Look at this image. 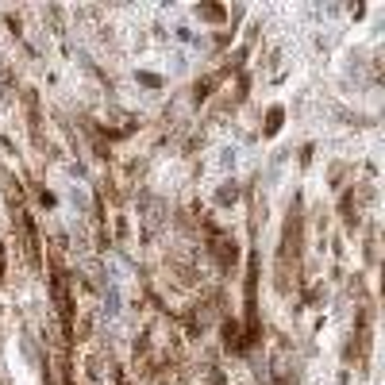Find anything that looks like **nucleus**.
<instances>
[{
  "label": "nucleus",
  "instance_id": "obj_1",
  "mask_svg": "<svg viewBox=\"0 0 385 385\" xmlns=\"http://www.w3.org/2000/svg\"><path fill=\"white\" fill-rule=\"evenodd\" d=\"M305 243H308V216H305V196L293 193L281 223V243H278V262H274V289L281 297H297L305 281Z\"/></svg>",
  "mask_w": 385,
  "mask_h": 385
},
{
  "label": "nucleus",
  "instance_id": "obj_2",
  "mask_svg": "<svg viewBox=\"0 0 385 385\" xmlns=\"http://www.w3.org/2000/svg\"><path fill=\"white\" fill-rule=\"evenodd\" d=\"M378 201V189H374L370 181H351L347 189L339 193V201H335V212H339L343 228L351 231H362L366 228V216H370V204Z\"/></svg>",
  "mask_w": 385,
  "mask_h": 385
},
{
  "label": "nucleus",
  "instance_id": "obj_3",
  "mask_svg": "<svg viewBox=\"0 0 385 385\" xmlns=\"http://www.w3.org/2000/svg\"><path fill=\"white\" fill-rule=\"evenodd\" d=\"M81 366H85L89 385H120L127 378V374L120 370V362H116V354H112L108 343H93L85 351V359H81Z\"/></svg>",
  "mask_w": 385,
  "mask_h": 385
},
{
  "label": "nucleus",
  "instance_id": "obj_4",
  "mask_svg": "<svg viewBox=\"0 0 385 385\" xmlns=\"http://www.w3.org/2000/svg\"><path fill=\"white\" fill-rule=\"evenodd\" d=\"M216 327H220V347H223L228 354H236V359H247V354L255 351V347H250V339H247V327H243L239 316H228V312H223Z\"/></svg>",
  "mask_w": 385,
  "mask_h": 385
},
{
  "label": "nucleus",
  "instance_id": "obj_5",
  "mask_svg": "<svg viewBox=\"0 0 385 385\" xmlns=\"http://www.w3.org/2000/svg\"><path fill=\"white\" fill-rule=\"evenodd\" d=\"M223 81H228V78L220 73V65H216V70H209V73H201V78L193 81V89H189V100H193L196 108H201V105H209V100L216 97V93H220Z\"/></svg>",
  "mask_w": 385,
  "mask_h": 385
},
{
  "label": "nucleus",
  "instance_id": "obj_6",
  "mask_svg": "<svg viewBox=\"0 0 385 385\" xmlns=\"http://www.w3.org/2000/svg\"><path fill=\"white\" fill-rule=\"evenodd\" d=\"M243 196H247V204H250V239H258L262 236V223H266V196H258V189L255 185H247L243 189Z\"/></svg>",
  "mask_w": 385,
  "mask_h": 385
},
{
  "label": "nucleus",
  "instance_id": "obj_7",
  "mask_svg": "<svg viewBox=\"0 0 385 385\" xmlns=\"http://www.w3.org/2000/svg\"><path fill=\"white\" fill-rule=\"evenodd\" d=\"M239 201H243V185L236 181V177H223V181H220V189H216V196H212V204H216V209H223V212H228V209H236Z\"/></svg>",
  "mask_w": 385,
  "mask_h": 385
},
{
  "label": "nucleus",
  "instance_id": "obj_8",
  "mask_svg": "<svg viewBox=\"0 0 385 385\" xmlns=\"http://www.w3.org/2000/svg\"><path fill=\"white\" fill-rule=\"evenodd\" d=\"M381 236H378V223L374 220H366V243H362V255H366V266L370 270H378V258H381Z\"/></svg>",
  "mask_w": 385,
  "mask_h": 385
},
{
  "label": "nucleus",
  "instance_id": "obj_9",
  "mask_svg": "<svg viewBox=\"0 0 385 385\" xmlns=\"http://www.w3.org/2000/svg\"><path fill=\"white\" fill-rule=\"evenodd\" d=\"M193 16H196L201 23H216V27H223V23L231 20V12H228L223 4H196V8H193Z\"/></svg>",
  "mask_w": 385,
  "mask_h": 385
},
{
  "label": "nucleus",
  "instance_id": "obj_10",
  "mask_svg": "<svg viewBox=\"0 0 385 385\" xmlns=\"http://www.w3.org/2000/svg\"><path fill=\"white\" fill-rule=\"evenodd\" d=\"M281 127H285V108H281V105H270V108H266V120H262V139H278Z\"/></svg>",
  "mask_w": 385,
  "mask_h": 385
},
{
  "label": "nucleus",
  "instance_id": "obj_11",
  "mask_svg": "<svg viewBox=\"0 0 385 385\" xmlns=\"http://www.w3.org/2000/svg\"><path fill=\"white\" fill-rule=\"evenodd\" d=\"M351 166H347V162H332V166H327V185H332V189L335 193H343L347 189V185H351Z\"/></svg>",
  "mask_w": 385,
  "mask_h": 385
},
{
  "label": "nucleus",
  "instance_id": "obj_12",
  "mask_svg": "<svg viewBox=\"0 0 385 385\" xmlns=\"http://www.w3.org/2000/svg\"><path fill=\"white\" fill-rule=\"evenodd\" d=\"M23 189H27V193L35 196V204H39V209H54V204H58V196H54L51 189H46L43 181H27Z\"/></svg>",
  "mask_w": 385,
  "mask_h": 385
},
{
  "label": "nucleus",
  "instance_id": "obj_13",
  "mask_svg": "<svg viewBox=\"0 0 385 385\" xmlns=\"http://www.w3.org/2000/svg\"><path fill=\"white\" fill-rule=\"evenodd\" d=\"M135 81H139V85H147V89H162V85H166V81L158 78V73H150V70H139Z\"/></svg>",
  "mask_w": 385,
  "mask_h": 385
},
{
  "label": "nucleus",
  "instance_id": "obj_14",
  "mask_svg": "<svg viewBox=\"0 0 385 385\" xmlns=\"http://www.w3.org/2000/svg\"><path fill=\"white\" fill-rule=\"evenodd\" d=\"M231 43H236V31H216V35H212V46H216V51H228Z\"/></svg>",
  "mask_w": 385,
  "mask_h": 385
},
{
  "label": "nucleus",
  "instance_id": "obj_15",
  "mask_svg": "<svg viewBox=\"0 0 385 385\" xmlns=\"http://www.w3.org/2000/svg\"><path fill=\"white\" fill-rule=\"evenodd\" d=\"M312 154H316V147H312V143H305V147H300V154H297L300 170H308V166H312Z\"/></svg>",
  "mask_w": 385,
  "mask_h": 385
}]
</instances>
